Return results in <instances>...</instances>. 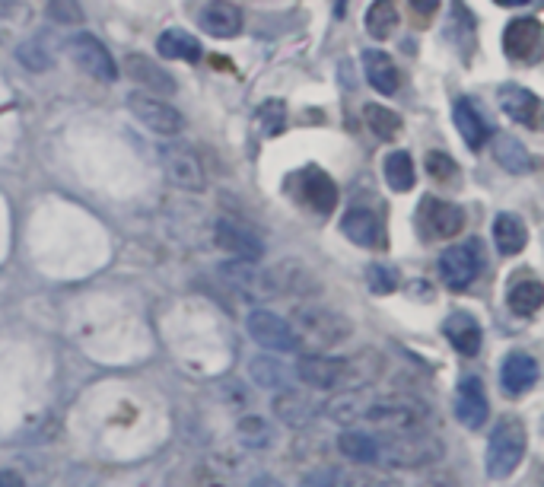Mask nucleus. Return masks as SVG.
I'll return each mask as SVG.
<instances>
[{
    "instance_id": "obj_1",
    "label": "nucleus",
    "mask_w": 544,
    "mask_h": 487,
    "mask_svg": "<svg viewBox=\"0 0 544 487\" xmlns=\"http://www.w3.org/2000/svg\"><path fill=\"white\" fill-rule=\"evenodd\" d=\"M525 449H529V430H525L519 417L503 414L487 440V456H484L487 475L497 481L510 478L519 468V462L525 459Z\"/></svg>"
},
{
    "instance_id": "obj_2",
    "label": "nucleus",
    "mask_w": 544,
    "mask_h": 487,
    "mask_svg": "<svg viewBox=\"0 0 544 487\" xmlns=\"http://www.w3.org/2000/svg\"><path fill=\"white\" fill-rule=\"evenodd\" d=\"M446 456V443L427 430L389 433V440L379 443V462L392 468H430Z\"/></svg>"
},
{
    "instance_id": "obj_3",
    "label": "nucleus",
    "mask_w": 544,
    "mask_h": 487,
    "mask_svg": "<svg viewBox=\"0 0 544 487\" xmlns=\"http://www.w3.org/2000/svg\"><path fill=\"white\" fill-rule=\"evenodd\" d=\"M430 417V408L420 398L408 395H370L363 411V421H370L389 433H411L424 430V421Z\"/></svg>"
},
{
    "instance_id": "obj_4",
    "label": "nucleus",
    "mask_w": 544,
    "mask_h": 487,
    "mask_svg": "<svg viewBox=\"0 0 544 487\" xmlns=\"http://www.w3.org/2000/svg\"><path fill=\"white\" fill-rule=\"evenodd\" d=\"M293 332L300 344H309L315 351H328V347L350 338V322L341 312H331L325 306H296Z\"/></svg>"
},
{
    "instance_id": "obj_5",
    "label": "nucleus",
    "mask_w": 544,
    "mask_h": 487,
    "mask_svg": "<svg viewBox=\"0 0 544 487\" xmlns=\"http://www.w3.org/2000/svg\"><path fill=\"white\" fill-rule=\"evenodd\" d=\"M484 268V252L478 246V239L459 242V246H449L440 255V277L449 290H468L478 281V274Z\"/></svg>"
},
{
    "instance_id": "obj_6",
    "label": "nucleus",
    "mask_w": 544,
    "mask_h": 487,
    "mask_svg": "<svg viewBox=\"0 0 544 487\" xmlns=\"http://www.w3.org/2000/svg\"><path fill=\"white\" fill-rule=\"evenodd\" d=\"M245 328H249L252 341L265 347V351L287 354V351H296V347H300L293 325L287 319H280L277 312H271V309H255V312H249V319H245Z\"/></svg>"
},
{
    "instance_id": "obj_7",
    "label": "nucleus",
    "mask_w": 544,
    "mask_h": 487,
    "mask_svg": "<svg viewBox=\"0 0 544 487\" xmlns=\"http://www.w3.org/2000/svg\"><path fill=\"white\" fill-rule=\"evenodd\" d=\"M67 55L74 58V64L80 67L83 74H90L102 83H112L118 77V67L109 55V48H105L96 36L90 32H80V36H70L67 39Z\"/></svg>"
},
{
    "instance_id": "obj_8",
    "label": "nucleus",
    "mask_w": 544,
    "mask_h": 487,
    "mask_svg": "<svg viewBox=\"0 0 544 487\" xmlns=\"http://www.w3.org/2000/svg\"><path fill=\"white\" fill-rule=\"evenodd\" d=\"M128 109L131 115L140 121V125H147L153 134H163V137H172L185 128V118L179 115V109L166 106L163 99H153V96H144V93H131L128 96Z\"/></svg>"
},
{
    "instance_id": "obj_9",
    "label": "nucleus",
    "mask_w": 544,
    "mask_h": 487,
    "mask_svg": "<svg viewBox=\"0 0 544 487\" xmlns=\"http://www.w3.org/2000/svg\"><path fill=\"white\" fill-rule=\"evenodd\" d=\"M287 188H293L296 195H300L315 214H331V211H335V204H338V188H335V182H331L328 172L315 169V166L296 172V176L287 182Z\"/></svg>"
},
{
    "instance_id": "obj_10",
    "label": "nucleus",
    "mask_w": 544,
    "mask_h": 487,
    "mask_svg": "<svg viewBox=\"0 0 544 487\" xmlns=\"http://www.w3.org/2000/svg\"><path fill=\"white\" fill-rule=\"evenodd\" d=\"M296 376H300L303 386H309L315 392H335V389L344 386L347 360H335V357H325V354H309V357H300V363H296Z\"/></svg>"
},
{
    "instance_id": "obj_11",
    "label": "nucleus",
    "mask_w": 544,
    "mask_h": 487,
    "mask_svg": "<svg viewBox=\"0 0 544 487\" xmlns=\"http://www.w3.org/2000/svg\"><path fill=\"white\" fill-rule=\"evenodd\" d=\"M280 395H274V402H271V408H274V414H277V421H284L287 427H293V430H303V427H309L315 417L322 414V402L315 395H309V392H303V389H277Z\"/></svg>"
},
{
    "instance_id": "obj_12",
    "label": "nucleus",
    "mask_w": 544,
    "mask_h": 487,
    "mask_svg": "<svg viewBox=\"0 0 544 487\" xmlns=\"http://www.w3.org/2000/svg\"><path fill=\"white\" fill-rule=\"evenodd\" d=\"M163 166H166V176L179 188H185V191H204L207 188L204 166L195 156V150H188L182 144H166L163 147Z\"/></svg>"
},
{
    "instance_id": "obj_13",
    "label": "nucleus",
    "mask_w": 544,
    "mask_h": 487,
    "mask_svg": "<svg viewBox=\"0 0 544 487\" xmlns=\"http://www.w3.org/2000/svg\"><path fill=\"white\" fill-rule=\"evenodd\" d=\"M341 230L360 249H385V226L373 211H366V207H350L341 220Z\"/></svg>"
},
{
    "instance_id": "obj_14",
    "label": "nucleus",
    "mask_w": 544,
    "mask_h": 487,
    "mask_svg": "<svg viewBox=\"0 0 544 487\" xmlns=\"http://www.w3.org/2000/svg\"><path fill=\"white\" fill-rule=\"evenodd\" d=\"M214 236H217V246L226 249L233 258H239V262H258V258L265 255L261 239L252 230H245V226L233 223V220H217Z\"/></svg>"
},
{
    "instance_id": "obj_15",
    "label": "nucleus",
    "mask_w": 544,
    "mask_h": 487,
    "mask_svg": "<svg viewBox=\"0 0 544 487\" xmlns=\"http://www.w3.org/2000/svg\"><path fill=\"white\" fill-rule=\"evenodd\" d=\"M535 382H538V363H535L532 354L513 351V354L503 357V363H500V386H503L506 395L519 398V395L529 392Z\"/></svg>"
},
{
    "instance_id": "obj_16",
    "label": "nucleus",
    "mask_w": 544,
    "mask_h": 487,
    "mask_svg": "<svg viewBox=\"0 0 544 487\" xmlns=\"http://www.w3.org/2000/svg\"><path fill=\"white\" fill-rule=\"evenodd\" d=\"M455 417H459V421H462L468 430L484 427V421L490 417L487 392H484V382H481L478 376L462 379L459 395H455Z\"/></svg>"
},
{
    "instance_id": "obj_17",
    "label": "nucleus",
    "mask_w": 544,
    "mask_h": 487,
    "mask_svg": "<svg viewBox=\"0 0 544 487\" xmlns=\"http://www.w3.org/2000/svg\"><path fill=\"white\" fill-rule=\"evenodd\" d=\"M223 277L230 281L236 290H242L245 297H277V287H274V277L265 268H255V262H236L233 265H223Z\"/></svg>"
},
{
    "instance_id": "obj_18",
    "label": "nucleus",
    "mask_w": 544,
    "mask_h": 487,
    "mask_svg": "<svg viewBox=\"0 0 544 487\" xmlns=\"http://www.w3.org/2000/svg\"><path fill=\"white\" fill-rule=\"evenodd\" d=\"M443 335L462 357H475L481 351V341H484L481 325L471 312H449L446 322H443Z\"/></svg>"
},
{
    "instance_id": "obj_19",
    "label": "nucleus",
    "mask_w": 544,
    "mask_h": 487,
    "mask_svg": "<svg viewBox=\"0 0 544 487\" xmlns=\"http://www.w3.org/2000/svg\"><path fill=\"white\" fill-rule=\"evenodd\" d=\"M538 42H541V23L532 20V16H519L503 32V51L513 61H529L538 51Z\"/></svg>"
},
{
    "instance_id": "obj_20",
    "label": "nucleus",
    "mask_w": 544,
    "mask_h": 487,
    "mask_svg": "<svg viewBox=\"0 0 544 487\" xmlns=\"http://www.w3.org/2000/svg\"><path fill=\"white\" fill-rule=\"evenodd\" d=\"M420 220H424L430 236H436V239H452V236L462 233L465 211H462L459 204H449V201H427Z\"/></svg>"
},
{
    "instance_id": "obj_21",
    "label": "nucleus",
    "mask_w": 544,
    "mask_h": 487,
    "mask_svg": "<svg viewBox=\"0 0 544 487\" xmlns=\"http://www.w3.org/2000/svg\"><path fill=\"white\" fill-rule=\"evenodd\" d=\"M201 26L214 39H233L242 29V10L233 7L230 0H210L201 10Z\"/></svg>"
},
{
    "instance_id": "obj_22",
    "label": "nucleus",
    "mask_w": 544,
    "mask_h": 487,
    "mask_svg": "<svg viewBox=\"0 0 544 487\" xmlns=\"http://www.w3.org/2000/svg\"><path fill=\"white\" fill-rule=\"evenodd\" d=\"M500 109L513 121H519V125L535 128L538 125V112H541V99L532 90H525V86H503V90H500Z\"/></svg>"
},
{
    "instance_id": "obj_23",
    "label": "nucleus",
    "mask_w": 544,
    "mask_h": 487,
    "mask_svg": "<svg viewBox=\"0 0 544 487\" xmlns=\"http://www.w3.org/2000/svg\"><path fill=\"white\" fill-rule=\"evenodd\" d=\"M128 77L140 86V90H153V93H175V80L163 71L160 64H153L144 55H128L125 61Z\"/></svg>"
},
{
    "instance_id": "obj_24",
    "label": "nucleus",
    "mask_w": 544,
    "mask_h": 487,
    "mask_svg": "<svg viewBox=\"0 0 544 487\" xmlns=\"http://www.w3.org/2000/svg\"><path fill=\"white\" fill-rule=\"evenodd\" d=\"M338 452L354 465H376L379 462V440L366 430H344L338 437Z\"/></svg>"
},
{
    "instance_id": "obj_25",
    "label": "nucleus",
    "mask_w": 544,
    "mask_h": 487,
    "mask_svg": "<svg viewBox=\"0 0 544 487\" xmlns=\"http://www.w3.org/2000/svg\"><path fill=\"white\" fill-rule=\"evenodd\" d=\"M363 67H366V80L373 83V90H379L382 96H395L398 93L395 61L385 55V51H363Z\"/></svg>"
},
{
    "instance_id": "obj_26",
    "label": "nucleus",
    "mask_w": 544,
    "mask_h": 487,
    "mask_svg": "<svg viewBox=\"0 0 544 487\" xmlns=\"http://www.w3.org/2000/svg\"><path fill=\"white\" fill-rule=\"evenodd\" d=\"M156 48H160V55L169 58V61H201V42L191 36V32H182V29H166L160 42H156Z\"/></svg>"
},
{
    "instance_id": "obj_27",
    "label": "nucleus",
    "mask_w": 544,
    "mask_h": 487,
    "mask_svg": "<svg viewBox=\"0 0 544 487\" xmlns=\"http://www.w3.org/2000/svg\"><path fill=\"white\" fill-rule=\"evenodd\" d=\"M455 128H459V134L465 137V144H468L471 150L484 147V141L490 137V131H487V125H484L481 112L475 109V102H468V99H459V102H455Z\"/></svg>"
},
{
    "instance_id": "obj_28",
    "label": "nucleus",
    "mask_w": 544,
    "mask_h": 487,
    "mask_svg": "<svg viewBox=\"0 0 544 487\" xmlns=\"http://www.w3.org/2000/svg\"><path fill=\"white\" fill-rule=\"evenodd\" d=\"M494 160L506 172H513V176H525V172H532V153L525 150V144H519L516 137H510V134H500L497 141H494Z\"/></svg>"
},
{
    "instance_id": "obj_29",
    "label": "nucleus",
    "mask_w": 544,
    "mask_h": 487,
    "mask_svg": "<svg viewBox=\"0 0 544 487\" xmlns=\"http://www.w3.org/2000/svg\"><path fill=\"white\" fill-rule=\"evenodd\" d=\"M494 242L503 255H519L525 249V242H529V230H525V223L513 214H500L494 220Z\"/></svg>"
},
{
    "instance_id": "obj_30",
    "label": "nucleus",
    "mask_w": 544,
    "mask_h": 487,
    "mask_svg": "<svg viewBox=\"0 0 544 487\" xmlns=\"http://www.w3.org/2000/svg\"><path fill=\"white\" fill-rule=\"evenodd\" d=\"M249 376H252V382L258 389H271V392H277V389H284L287 382H290V367H284L280 360H274V357H268V354H258L252 363H249Z\"/></svg>"
},
{
    "instance_id": "obj_31",
    "label": "nucleus",
    "mask_w": 544,
    "mask_h": 487,
    "mask_svg": "<svg viewBox=\"0 0 544 487\" xmlns=\"http://www.w3.org/2000/svg\"><path fill=\"white\" fill-rule=\"evenodd\" d=\"M366 402H370V395H363L360 389H344L341 395H335V402H328L322 411L338 424H354V421H363Z\"/></svg>"
},
{
    "instance_id": "obj_32",
    "label": "nucleus",
    "mask_w": 544,
    "mask_h": 487,
    "mask_svg": "<svg viewBox=\"0 0 544 487\" xmlns=\"http://www.w3.org/2000/svg\"><path fill=\"white\" fill-rule=\"evenodd\" d=\"M385 182H389L392 191H398V195H405V191L414 188V160H411V153L405 150H395L385 156Z\"/></svg>"
},
{
    "instance_id": "obj_33",
    "label": "nucleus",
    "mask_w": 544,
    "mask_h": 487,
    "mask_svg": "<svg viewBox=\"0 0 544 487\" xmlns=\"http://www.w3.org/2000/svg\"><path fill=\"white\" fill-rule=\"evenodd\" d=\"M363 26L373 39H389L392 29L398 26V10H395L392 0H373L370 10H366Z\"/></svg>"
},
{
    "instance_id": "obj_34",
    "label": "nucleus",
    "mask_w": 544,
    "mask_h": 487,
    "mask_svg": "<svg viewBox=\"0 0 544 487\" xmlns=\"http://www.w3.org/2000/svg\"><path fill=\"white\" fill-rule=\"evenodd\" d=\"M544 303V287L538 281H519L510 290V309L522 319H532Z\"/></svg>"
},
{
    "instance_id": "obj_35",
    "label": "nucleus",
    "mask_w": 544,
    "mask_h": 487,
    "mask_svg": "<svg viewBox=\"0 0 544 487\" xmlns=\"http://www.w3.org/2000/svg\"><path fill=\"white\" fill-rule=\"evenodd\" d=\"M239 440L249 449H268L274 443V430L265 417H242L239 421Z\"/></svg>"
},
{
    "instance_id": "obj_36",
    "label": "nucleus",
    "mask_w": 544,
    "mask_h": 487,
    "mask_svg": "<svg viewBox=\"0 0 544 487\" xmlns=\"http://www.w3.org/2000/svg\"><path fill=\"white\" fill-rule=\"evenodd\" d=\"M366 125H370V131L376 137H382V141H392V137L398 134L401 128V118L392 112V109H385V106H366Z\"/></svg>"
},
{
    "instance_id": "obj_37",
    "label": "nucleus",
    "mask_w": 544,
    "mask_h": 487,
    "mask_svg": "<svg viewBox=\"0 0 544 487\" xmlns=\"http://www.w3.org/2000/svg\"><path fill=\"white\" fill-rule=\"evenodd\" d=\"M284 125H287V106H284V102H280V99L261 102V109H258V128L271 137V134L284 131Z\"/></svg>"
},
{
    "instance_id": "obj_38",
    "label": "nucleus",
    "mask_w": 544,
    "mask_h": 487,
    "mask_svg": "<svg viewBox=\"0 0 544 487\" xmlns=\"http://www.w3.org/2000/svg\"><path fill=\"white\" fill-rule=\"evenodd\" d=\"M16 61H20L26 71H39V74L51 67V55H48L39 39H29V42H23L20 48H16Z\"/></svg>"
},
{
    "instance_id": "obj_39",
    "label": "nucleus",
    "mask_w": 544,
    "mask_h": 487,
    "mask_svg": "<svg viewBox=\"0 0 544 487\" xmlns=\"http://www.w3.org/2000/svg\"><path fill=\"white\" fill-rule=\"evenodd\" d=\"M366 284H370L373 293L385 297V293H392L398 287V271L389 268V265H370V268H366Z\"/></svg>"
},
{
    "instance_id": "obj_40",
    "label": "nucleus",
    "mask_w": 544,
    "mask_h": 487,
    "mask_svg": "<svg viewBox=\"0 0 544 487\" xmlns=\"http://www.w3.org/2000/svg\"><path fill=\"white\" fill-rule=\"evenodd\" d=\"M427 172H430L433 182H443L446 185V182H452L455 176H459V166H455L452 156L433 150V153H427Z\"/></svg>"
},
{
    "instance_id": "obj_41",
    "label": "nucleus",
    "mask_w": 544,
    "mask_h": 487,
    "mask_svg": "<svg viewBox=\"0 0 544 487\" xmlns=\"http://www.w3.org/2000/svg\"><path fill=\"white\" fill-rule=\"evenodd\" d=\"M48 13L55 16L64 26H77L83 23V7L80 0H48Z\"/></svg>"
},
{
    "instance_id": "obj_42",
    "label": "nucleus",
    "mask_w": 544,
    "mask_h": 487,
    "mask_svg": "<svg viewBox=\"0 0 544 487\" xmlns=\"http://www.w3.org/2000/svg\"><path fill=\"white\" fill-rule=\"evenodd\" d=\"M335 487H370V478L363 472H350V468H344V472L335 475Z\"/></svg>"
},
{
    "instance_id": "obj_43",
    "label": "nucleus",
    "mask_w": 544,
    "mask_h": 487,
    "mask_svg": "<svg viewBox=\"0 0 544 487\" xmlns=\"http://www.w3.org/2000/svg\"><path fill=\"white\" fill-rule=\"evenodd\" d=\"M0 487H26L23 475L13 472V468H0Z\"/></svg>"
},
{
    "instance_id": "obj_44",
    "label": "nucleus",
    "mask_w": 544,
    "mask_h": 487,
    "mask_svg": "<svg viewBox=\"0 0 544 487\" xmlns=\"http://www.w3.org/2000/svg\"><path fill=\"white\" fill-rule=\"evenodd\" d=\"M408 4H411V10H417L420 16H430V13L440 10V0H408Z\"/></svg>"
},
{
    "instance_id": "obj_45",
    "label": "nucleus",
    "mask_w": 544,
    "mask_h": 487,
    "mask_svg": "<svg viewBox=\"0 0 544 487\" xmlns=\"http://www.w3.org/2000/svg\"><path fill=\"white\" fill-rule=\"evenodd\" d=\"M494 4H500V7H525L529 0H494Z\"/></svg>"
}]
</instances>
